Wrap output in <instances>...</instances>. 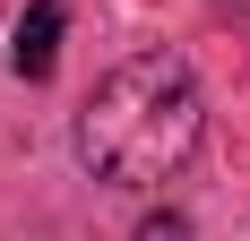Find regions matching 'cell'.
<instances>
[{"label":"cell","instance_id":"6da1fadb","mask_svg":"<svg viewBox=\"0 0 250 241\" xmlns=\"http://www.w3.org/2000/svg\"><path fill=\"white\" fill-rule=\"evenodd\" d=\"M199 120H207V103H199L190 60L138 52V60H121L86 95V112H78V164L95 181H112V190H155V181H173L190 164Z\"/></svg>","mask_w":250,"mask_h":241},{"label":"cell","instance_id":"3957f363","mask_svg":"<svg viewBox=\"0 0 250 241\" xmlns=\"http://www.w3.org/2000/svg\"><path fill=\"white\" fill-rule=\"evenodd\" d=\"M138 241H190V216H147V224H138Z\"/></svg>","mask_w":250,"mask_h":241},{"label":"cell","instance_id":"7a4b0ae2","mask_svg":"<svg viewBox=\"0 0 250 241\" xmlns=\"http://www.w3.org/2000/svg\"><path fill=\"white\" fill-rule=\"evenodd\" d=\"M61 35H69V0H35L18 18V35H9V69H18L26 86H43V78L61 69Z\"/></svg>","mask_w":250,"mask_h":241}]
</instances>
